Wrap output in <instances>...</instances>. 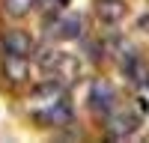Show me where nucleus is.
Returning a JSON list of instances; mask_svg holds the SVG:
<instances>
[{"label":"nucleus","mask_w":149,"mask_h":143,"mask_svg":"<svg viewBox=\"0 0 149 143\" xmlns=\"http://www.w3.org/2000/svg\"><path fill=\"white\" fill-rule=\"evenodd\" d=\"M33 54H36L39 69L45 72V78L63 83L66 90L72 87V83H78V78H81V63H78V57L63 54V51H54V48H36Z\"/></svg>","instance_id":"nucleus-1"},{"label":"nucleus","mask_w":149,"mask_h":143,"mask_svg":"<svg viewBox=\"0 0 149 143\" xmlns=\"http://www.w3.org/2000/svg\"><path fill=\"white\" fill-rule=\"evenodd\" d=\"M104 128H107L110 140H125L140 128V113L131 110V107H113L104 116Z\"/></svg>","instance_id":"nucleus-2"},{"label":"nucleus","mask_w":149,"mask_h":143,"mask_svg":"<svg viewBox=\"0 0 149 143\" xmlns=\"http://www.w3.org/2000/svg\"><path fill=\"white\" fill-rule=\"evenodd\" d=\"M45 36L48 39H81L84 36V15H78V12H69V15H54L48 18L45 24Z\"/></svg>","instance_id":"nucleus-3"},{"label":"nucleus","mask_w":149,"mask_h":143,"mask_svg":"<svg viewBox=\"0 0 149 143\" xmlns=\"http://www.w3.org/2000/svg\"><path fill=\"white\" fill-rule=\"evenodd\" d=\"M90 110L95 116H107L110 110L116 107V90H113V83L104 81V78H95L93 81V87H90Z\"/></svg>","instance_id":"nucleus-4"},{"label":"nucleus","mask_w":149,"mask_h":143,"mask_svg":"<svg viewBox=\"0 0 149 143\" xmlns=\"http://www.w3.org/2000/svg\"><path fill=\"white\" fill-rule=\"evenodd\" d=\"M36 119H39L42 125H54V128H66L74 122V110L66 95H60V99H54L51 104L45 107V110H36Z\"/></svg>","instance_id":"nucleus-5"},{"label":"nucleus","mask_w":149,"mask_h":143,"mask_svg":"<svg viewBox=\"0 0 149 143\" xmlns=\"http://www.w3.org/2000/svg\"><path fill=\"white\" fill-rule=\"evenodd\" d=\"M0 45H3V54H15V57H30L36 51L33 36L24 33V30H6L3 39H0Z\"/></svg>","instance_id":"nucleus-6"},{"label":"nucleus","mask_w":149,"mask_h":143,"mask_svg":"<svg viewBox=\"0 0 149 143\" xmlns=\"http://www.w3.org/2000/svg\"><path fill=\"white\" fill-rule=\"evenodd\" d=\"M119 69H122V75H125V78L134 83V87H146V81H149V66L140 60V54H134V57H128V60H122Z\"/></svg>","instance_id":"nucleus-7"},{"label":"nucleus","mask_w":149,"mask_h":143,"mask_svg":"<svg viewBox=\"0 0 149 143\" xmlns=\"http://www.w3.org/2000/svg\"><path fill=\"white\" fill-rule=\"evenodd\" d=\"M3 75H6V81H12V83H24V81L30 78V63H27V57L6 54V57H3Z\"/></svg>","instance_id":"nucleus-8"},{"label":"nucleus","mask_w":149,"mask_h":143,"mask_svg":"<svg viewBox=\"0 0 149 143\" xmlns=\"http://www.w3.org/2000/svg\"><path fill=\"white\" fill-rule=\"evenodd\" d=\"M95 15L102 18L104 24H119L122 18L128 15V6L122 0H98L95 3Z\"/></svg>","instance_id":"nucleus-9"},{"label":"nucleus","mask_w":149,"mask_h":143,"mask_svg":"<svg viewBox=\"0 0 149 143\" xmlns=\"http://www.w3.org/2000/svg\"><path fill=\"white\" fill-rule=\"evenodd\" d=\"M3 6H6V12H9L12 18H24L36 6V0H3Z\"/></svg>","instance_id":"nucleus-10"},{"label":"nucleus","mask_w":149,"mask_h":143,"mask_svg":"<svg viewBox=\"0 0 149 143\" xmlns=\"http://www.w3.org/2000/svg\"><path fill=\"white\" fill-rule=\"evenodd\" d=\"M84 48H86V54H90V60H95V63L104 57V45L95 42V39H84Z\"/></svg>","instance_id":"nucleus-11"}]
</instances>
